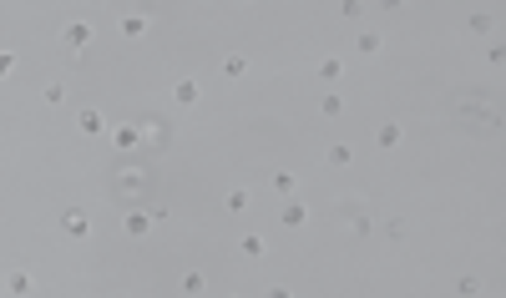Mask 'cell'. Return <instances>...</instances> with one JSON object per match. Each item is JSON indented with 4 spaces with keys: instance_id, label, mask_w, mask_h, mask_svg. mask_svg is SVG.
Here are the masks:
<instances>
[{
    "instance_id": "cell-3",
    "label": "cell",
    "mask_w": 506,
    "mask_h": 298,
    "mask_svg": "<svg viewBox=\"0 0 506 298\" xmlns=\"http://www.w3.org/2000/svg\"><path fill=\"white\" fill-rule=\"evenodd\" d=\"M147 26H152V11H127V16L117 21L122 41H142V36H147Z\"/></svg>"
},
{
    "instance_id": "cell-4",
    "label": "cell",
    "mask_w": 506,
    "mask_h": 298,
    "mask_svg": "<svg viewBox=\"0 0 506 298\" xmlns=\"http://www.w3.org/2000/svg\"><path fill=\"white\" fill-rule=\"evenodd\" d=\"M152 207H127V217H122V227H127V237H147L152 232Z\"/></svg>"
},
{
    "instance_id": "cell-12",
    "label": "cell",
    "mask_w": 506,
    "mask_h": 298,
    "mask_svg": "<svg viewBox=\"0 0 506 298\" xmlns=\"http://www.w3.org/2000/svg\"><path fill=\"white\" fill-rule=\"evenodd\" d=\"M31 288H36V283H31V273H26V268L6 273V293H16V298H21V293H31Z\"/></svg>"
},
{
    "instance_id": "cell-11",
    "label": "cell",
    "mask_w": 506,
    "mask_h": 298,
    "mask_svg": "<svg viewBox=\"0 0 506 298\" xmlns=\"http://www.w3.org/2000/svg\"><path fill=\"white\" fill-rule=\"evenodd\" d=\"M223 76H228V81H243V76H248V56H223Z\"/></svg>"
},
{
    "instance_id": "cell-20",
    "label": "cell",
    "mask_w": 506,
    "mask_h": 298,
    "mask_svg": "<svg viewBox=\"0 0 506 298\" xmlns=\"http://www.w3.org/2000/svg\"><path fill=\"white\" fill-rule=\"evenodd\" d=\"M41 101H46V106H61V101H66V86H61V81H46V86H41Z\"/></svg>"
},
{
    "instance_id": "cell-13",
    "label": "cell",
    "mask_w": 506,
    "mask_h": 298,
    "mask_svg": "<svg viewBox=\"0 0 506 298\" xmlns=\"http://www.w3.org/2000/svg\"><path fill=\"white\" fill-rule=\"evenodd\" d=\"M238 248H243V258H263V253H268V237H263V232H248Z\"/></svg>"
},
{
    "instance_id": "cell-23",
    "label": "cell",
    "mask_w": 506,
    "mask_h": 298,
    "mask_svg": "<svg viewBox=\"0 0 506 298\" xmlns=\"http://www.w3.org/2000/svg\"><path fill=\"white\" fill-rule=\"evenodd\" d=\"M142 142H152V147H162V142H167V127H157V122H152V127H142Z\"/></svg>"
},
{
    "instance_id": "cell-17",
    "label": "cell",
    "mask_w": 506,
    "mask_h": 298,
    "mask_svg": "<svg viewBox=\"0 0 506 298\" xmlns=\"http://www.w3.org/2000/svg\"><path fill=\"white\" fill-rule=\"evenodd\" d=\"M355 51H360V56H380V51H385V36H375V31H365V36L355 41Z\"/></svg>"
},
{
    "instance_id": "cell-7",
    "label": "cell",
    "mask_w": 506,
    "mask_h": 298,
    "mask_svg": "<svg viewBox=\"0 0 506 298\" xmlns=\"http://www.w3.org/2000/svg\"><path fill=\"white\" fill-rule=\"evenodd\" d=\"M61 41H66L71 51H81V46H91V41H96V31H91L86 21H71V26L61 31Z\"/></svg>"
},
{
    "instance_id": "cell-22",
    "label": "cell",
    "mask_w": 506,
    "mask_h": 298,
    "mask_svg": "<svg viewBox=\"0 0 506 298\" xmlns=\"http://www.w3.org/2000/svg\"><path fill=\"white\" fill-rule=\"evenodd\" d=\"M203 288H208V278H203L198 268H193V273H183V293H203Z\"/></svg>"
},
{
    "instance_id": "cell-27",
    "label": "cell",
    "mask_w": 506,
    "mask_h": 298,
    "mask_svg": "<svg viewBox=\"0 0 506 298\" xmlns=\"http://www.w3.org/2000/svg\"><path fill=\"white\" fill-rule=\"evenodd\" d=\"M238 6H248V0H238Z\"/></svg>"
},
{
    "instance_id": "cell-8",
    "label": "cell",
    "mask_w": 506,
    "mask_h": 298,
    "mask_svg": "<svg viewBox=\"0 0 506 298\" xmlns=\"http://www.w3.org/2000/svg\"><path fill=\"white\" fill-rule=\"evenodd\" d=\"M375 142H380L385 152H395V147L405 142V127H400V122H380V127H375Z\"/></svg>"
},
{
    "instance_id": "cell-5",
    "label": "cell",
    "mask_w": 506,
    "mask_h": 298,
    "mask_svg": "<svg viewBox=\"0 0 506 298\" xmlns=\"http://www.w3.org/2000/svg\"><path fill=\"white\" fill-rule=\"evenodd\" d=\"M173 101H178V106H198V101H203V81H193V76L173 81Z\"/></svg>"
},
{
    "instance_id": "cell-16",
    "label": "cell",
    "mask_w": 506,
    "mask_h": 298,
    "mask_svg": "<svg viewBox=\"0 0 506 298\" xmlns=\"http://www.w3.org/2000/svg\"><path fill=\"white\" fill-rule=\"evenodd\" d=\"M466 26H471V36H491V31H496V16H491V11H476Z\"/></svg>"
},
{
    "instance_id": "cell-19",
    "label": "cell",
    "mask_w": 506,
    "mask_h": 298,
    "mask_svg": "<svg viewBox=\"0 0 506 298\" xmlns=\"http://www.w3.org/2000/svg\"><path fill=\"white\" fill-rule=\"evenodd\" d=\"M324 162H329V167H350V162H355V152H350L345 142H334V147L324 152Z\"/></svg>"
},
{
    "instance_id": "cell-24",
    "label": "cell",
    "mask_w": 506,
    "mask_h": 298,
    "mask_svg": "<svg viewBox=\"0 0 506 298\" xmlns=\"http://www.w3.org/2000/svg\"><path fill=\"white\" fill-rule=\"evenodd\" d=\"M16 71V51H0V76H11Z\"/></svg>"
},
{
    "instance_id": "cell-26",
    "label": "cell",
    "mask_w": 506,
    "mask_h": 298,
    "mask_svg": "<svg viewBox=\"0 0 506 298\" xmlns=\"http://www.w3.org/2000/svg\"><path fill=\"white\" fill-rule=\"evenodd\" d=\"M380 6H385V11H400V6H405V0H380Z\"/></svg>"
},
{
    "instance_id": "cell-10",
    "label": "cell",
    "mask_w": 506,
    "mask_h": 298,
    "mask_svg": "<svg viewBox=\"0 0 506 298\" xmlns=\"http://www.w3.org/2000/svg\"><path fill=\"white\" fill-rule=\"evenodd\" d=\"M309 222V207L299 197H284V227H304Z\"/></svg>"
},
{
    "instance_id": "cell-9",
    "label": "cell",
    "mask_w": 506,
    "mask_h": 298,
    "mask_svg": "<svg viewBox=\"0 0 506 298\" xmlns=\"http://www.w3.org/2000/svg\"><path fill=\"white\" fill-rule=\"evenodd\" d=\"M117 183H122V192H127V197H137V192H142V183H147V172H142L137 162H122V177H117Z\"/></svg>"
},
{
    "instance_id": "cell-2",
    "label": "cell",
    "mask_w": 506,
    "mask_h": 298,
    "mask_svg": "<svg viewBox=\"0 0 506 298\" xmlns=\"http://www.w3.org/2000/svg\"><path fill=\"white\" fill-rule=\"evenodd\" d=\"M61 232L76 237V243H86V237H91V217H86L81 207H66V212H61Z\"/></svg>"
},
{
    "instance_id": "cell-21",
    "label": "cell",
    "mask_w": 506,
    "mask_h": 298,
    "mask_svg": "<svg viewBox=\"0 0 506 298\" xmlns=\"http://www.w3.org/2000/svg\"><path fill=\"white\" fill-rule=\"evenodd\" d=\"M248 202H253V197H248V187H233L228 197H223V207H228V212H243Z\"/></svg>"
},
{
    "instance_id": "cell-18",
    "label": "cell",
    "mask_w": 506,
    "mask_h": 298,
    "mask_svg": "<svg viewBox=\"0 0 506 298\" xmlns=\"http://www.w3.org/2000/svg\"><path fill=\"white\" fill-rule=\"evenodd\" d=\"M319 111L329 116V122H334V116H345V96H340V91H324V101H319Z\"/></svg>"
},
{
    "instance_id": "cell-6",
    "label": "cell",
    "mask_w": 506,
    "mask_h": 298,
    "mask_svg": "<svg viewBox=\"0 0 506 298\" xmlns=\"http://www.w3.org/2000/svg\"><path fill=\"white\" fill-rule=\"evenodd\" d=\"M76 127H81V137H106V116H101L96 106H81V116H76Z\"/></svg>"
},
{
    "instance_id": "cell-15",
    "label": "cell",
    "mask_w": 506,
    "mask_h": 298,
    "mask_svg": "<svg viewBox=\"0 0 506 298\" xmlns=\"http://www.w3.org/2000/svg\"><path fill=\"white\" fill-rule=\"evenodd\" d=\"M345 76V61H340V56H324V61H319V81H340Z\"/></svg>"
},
{
    "instance_id": "cell-14",
    "label": "cell",
    "mask_w": 506,
    "mask_h": 298,
    "mask_svg": "<svg viewBox=\"0 0 506 298\" xmlns=\"http://www.w3.org/2000/svg\"><path fill=\"white\" fill-rule=\"evenodd\" d=\"M273 192H278V197H294V192H299V177H294V172H273Z\"/></svg>"
},
{
    "instance_id": "cell-28",
    "label": "cell",
    "mask_w": 506,
    "mask_h": 298,
    "mask_svg": "<svg viewBox=\"0 0 506 298\" xmlns=\"http://www.w3.org/2000/svg\"><path fill=\"white\" fill-rule=\"evenodd\" d=\"M0 288H6V283H0Z\"/></svg>"
},
{
    "instance_id": "cell-25",
    "label": "cell",
    "mask_w": 506,
    "mask_h": 298,
    "mask_svg": "<svg viewBox=\"0 0 506 298\" xmlns=\"http://www.w3.org/2000/svg\"><path fill=\"white\" fill-rule=\"evenodd\" d=\"M340 11H345L350 21H360V11H365V0H345V6H340Z\"/></svg>"
},
{
    "instance_id": "cell-1",
    "label": "cell",
    "mask_w": 506,
    "mask_h": 298,
    "mask_svg": "<svg viewBox=\"0 0 506 298\" xmlns=\"http://www.w3.org/2000/svg\"><path fill=\"white\" fill-rule=\"evenodd\" d=\"M106 137H111V147H117V152H137V147H142V127H137V122L106 127Z\"/></svg>"
}]
</instances>
